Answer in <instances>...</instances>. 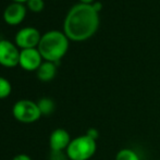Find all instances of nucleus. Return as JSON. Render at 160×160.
Wrapping results in <instances>:
<instances>
[{"instance_id": "nucleus-1", "label": "nucleus", "mask_w": 160, "mask_h": 160, "mask_svg": "<svg viewBox=\"0 0 160 160\" xmlns=\"http://www.w3.org/2000/svg\"><path fill=\"white\" fill-rule=\"evenodd\" d=\"M99 25V15L91 3H78L68 12L64 20V34L73 40L91 37Z\"/></svg>"}, {"instance_id": "nucleus-2", "label": "nucleus", "mask_w": 160, "mask_h": 160, "mask_svg": "<svg viewBox=\"0 0 160 160\" xmlns=\"http://www.w3.org/2000/svg\"><path fill=\"white\" fill-rule=\"evenodd\" d=\"M37 47L46 61L58 63L69 48L68 36L60 31H49L42 36Z\"/></svg>"}, {"instance_id": "nucleus-3", "label": "nucleus", "mask_w": 160, "mask_h": 160, "mask_svg": "<svg viewBox=\"0 0 160 160\" xmlns=\"http://www.w3.org/2000/svg\"><path fill=\"white\" fill-rule=\"evenodd\" d=\"M97 150V141L86 134L73 138L68 146L65 154L69 160H89Z\"/></svg>"}, {"instance_id": "nucleus-4", "label": "nucleus", "mask_w": 160, "mask_h": 160, "mask_svg": "<svg viewBox=\"0 0 160 160\" xmlns=\"http://www.w3.org/2000/svg\"><path fill=\"white\" fill-rule=\"evenodd\" d=\"M12 114L15 120L22 123H34L39 120L42 113L37 102L30 99H21L12 107Z\"/></svg>"}, {"instance_id": "nucleus-5", "label": "nucleus", "mask_w": 160, "mask_h": 160, "mask_svg": "<svg viewBox=\"0 0 160 160\" xmlns=\"http://www.w3.org/2000/svg\"><path fill=\"white\" fill-rule=\"evenodd\" d=\"M20 51L14 44L6 39L0 40V64L13 68L19 64Z\"/></svg>"}, {"instance_id": "nucleus-6", "label": "nucleus", "mask_w": 160, "mask_h": 160, "mask_svg": "<svg viewBox=\"0 0 160 160\" xmlns=\"http://www.w3.org/2000/svg\"><path fill=\"white\" fill-rule=\"evenodd\" d=\"M40 33L34 28H24L15 35V42L22 49L35 48L40 42Z\"/></svg>"}, {"instance_id": "nucleus-7", "label": "nucleus", "mask_w": 160, "mask_h": 160, "mask_svg": "<svg viewBox=\"0 0 160 160\" xmlns=\"http://www.w3.org/2000/svg\"><path fill=\"white\" fill-rule=\"evenodd\" d=\"M42 55L38 51V49L28 48L22 49L20 51V61L19 64L21 65L22 69L26 71H37L38 68L42 65Z\"/></svg>"}, {"instance_id": "nucleus-8", "label": "nucleus", "mask_w": 160, "mask_h": 160, "mask_svg": "<svg viewBox=\"0 0 160 160\" xmlns=\"http://www.w3.org/2000/svg\"><path fill=\"white\" fill-rule=\"evenodd\" d=\"M71 136L64 128H56L49 137V146L51 152H64L71 143Z\"/></svg>"}, {"instance_id": "nucleus-9", "label": "nucleus", "mask_w": 160, "mask_h": 160, "mask_svg": "<svg viewBox=\"0 0 160 160\" xmlns=\"http://www.w3.org/2000/svg\"><path fill=\"white\" fill-rule=\"evenodd\" d=\"M26 15V9L22 3L13 2L10 6L7 7L3 12V19L10 25L20 24L24 20Z\"/></svg>"}, {"instance_id": "nucleus-10", "label": "nucleus", "mask_w": 160, "mask_h": 160, "mask_svg": "<svg viewBox=\"0 0 160 160\" xmlns=\"http://www.w3.org/2000/svg\"><path fill=\"white\" fill-rule=\"evenodd\" d=\"M57 73V65L55 62L46 61L42 62L37 70V78L42 82H49L56 76Z\"/></svg>"}, {"instance_id": "nucleus-11", "label": "nucleus", "mask_w": 160, "mask_h": 160, "mask_svg": "<svg viewBox=\"0 0 160 160\" xmlns=\"http://www.w3.org/2000/svg\"><path fill=\"white\" fill-rule=\"evenodd\" d=\"M38 108L40 110V113L42 116H50V114L53 113L55 111V101L51 98H48V97H44V98H40L39 100L37 101Z\"/></svg>"}, {"instance_id": "nucleus-12", "label": "nucleus", "mask_w": 160, "mask_h": 160, "mask_svg": "<svg viewBox=\"0 0 160 160\" xmlns=\"http://www.w3.org/2000/svg\"><path fill=\"white\" fill-rule=\"evenodd\" d=\"M116 160H141L138 154L131 148H122L116 155Z\"/></svg>"}, {"instance_id": "nucleus-13", "label": "nucleus", "mask_w": 160, "mask_h": 160, "mask_svg": "<svg viewBox=\"0 0 160 160\" xmlns=\"http://www.w3.org/2000/svg\"><path fill=\"white\" fill-rule=\"evenodd\" d=\"M11 91H12V86L10 82L7 78L0 76V99L7 98L11 94Z\"/></svg>"}, {"instance_id": "nucleus-14", "label": "nucleus", "mask_w": 160, "mask_h": 160, "mask_svg": "<svg viewBox=\"0 0 160 160\" xmlns=\"http://www.w3.org/2000/svg\"><path fill=\"white\" fill-rule=\"evenodd\" d=\"M28 7L34 12H39L44 9V1L42 0H28Z\"/></svg>"}, {"instance_id": "nucleus-15", "label": "nucleus", "mask_w": 160, "mask_h": 160, "mask_svg": "<svg viewBox=\"0 0 160 160\" xmlns=\"http://www.w3.org/2000/svg\"><path fill=\"white\" fill-rule=\"evenodd\" d=\"M67 154H63V152H51L50 160H68Z\"/></svg>"}, {"instance_id": "nucleus-16", "label": "nucleus", "mask_w": 160, "mask_h": 160, "mask_svg": "<svg viewBox=\"0 0 160 160\" xmlns=\"http://www.w3.org/2000/svg\"><path fill=\"white\" fill-rule=\"evenodd\" d=\"M86 135L91 137V138L97 141V139H98V137H99V132H98V130H97V128H88V130L86 131Z\"/></svg>"}, {"instance_id": "nucleus-17", "label": "nucleus", "mask_w": 160, "mask_h": 160, "mask_svg": "<svg viewBox=\"0 0 160 160\" xmlns=\"http://www.w3.org/2000/svg\"><path fill=\"white\" fill-rule=\"evenodd\" d=\"M12 160H32V158L25 154H20V155H17L15 157H13Z\"/></svg>"}, {"instance_id": "nucleus-18", "label": "nucleus", "mask_w": 160, "mask_h": 160, "mask_svg": "<svg viewBox=\"0 0 160 160\" xmlns=\"http://www.w3.org/2000/svg\"><path fill=\"white\" fill-rule=\"evenodd\" d=\"M93 7L95 8V10L97 11V12H98V11L101 9V3H100V2H95V3L93 4Z\"/></svg>"}, {"instance_id": "nucleus-19", "label": "nucleus", "mask_w": 160, "mask_h": 160, "mask_svg": "<svg viewBox=\"0 0 160 160\" xmlns=\"http://www.w3.org/2000/svg\"><path fill=\"white\" fill-rule=\"evenodd\" d=\"M80 1L82 2V3H91L93 0H80Z\"/></svg>"}, {"instance_id": "nucleus-20", "label": "nucleus", "mask_w": 160, "mask_h": 160, "mask_svg": "<svg viewBox=\"0 0 160 160\" xmlns=\"http://www.w3.org/2000/svg\"><path fill=\"white\" fill-rule=\"evenodd\" d=\"M14 2H19V3H23V2H28V0H13Z\"/></svg>"}]
</instances>
